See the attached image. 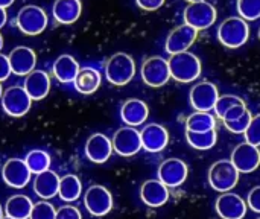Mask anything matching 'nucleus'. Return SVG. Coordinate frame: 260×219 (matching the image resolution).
Segmentation results:
<instances>
[{"label":"nucleus","mask_w":260,"mask_h":219,"mask_svg":"<svg viewBox=\"0 0 260 219\" xmlns=\"http://www.w3.org/2000/svg\"><path fill=\"white\" fill-rule=\"evenodd\" d=\"M171 78H174L178 82H193L201 75V61L197 55L187 52L171 55L168 59Z\"/></svg>","instance_id":"obj_1"},{"label":"nucleus","mask_w":260,"mask_h":219,"mask_svg":"<svg viewBox=\"0 0 260 219\" xmlns=\"http://www.w3.org/2000/svg\"><path fill=\"white\" fill-rule=\"evenodd\" d=\"M250 26L242 17H229L218 27V40L229 49H238L248 41Z\"/></svg>","instance_id":"obj_2"},{"label":"nucleus","mask_w":260,"mask_h":219,"mask_svg":"<svg viewBox=\"0 0 260 219\" xmlns=\"http://www.w3.org/2000/svg\"><path fill=\"white\" fill-rule=\"evenodd\" d=\"M136 75V62L134 59L123 52L114 53L105 66V76L110 84L122 87L126 85Z\"/></svg>","instance_id":"obj_3"},{"label":"nucleus","mask_w":260,"mask_h":219,"mask_svg":"<svg viewBox=\"0 0 260 219\" xmlns=\"http://www.w3.org/2000/svg\"><path fill=\"white\" fill-rule=\"evenodd\" d=\"M239 171L230 160H218L209 169V184L213 191L225 194L236 187L239 181Z\"/></svg>","instance_id":"obj_4"},{"label":"nucleus","mask_w":260,"mask_h":219,"mask_svg":"<svg viewBox=\"0 0 260 219\" xmlns=\"http://www.w3.org/2000/svg\"><path fill=\"white\" fill-rule=\"evenodd\" d=\"M17 26L24 35H40L47 27V14L37 5H26L17 14Z\"/></svg>","instance_id":"obj_5"},{"label":"nucleus","mask_w":260,"mask_h":219,"mask_svg":"<svg viewBox=\"0 0 260 219\" xmlns=\"http://www.w3.org/2000/svg\"><path fill=\"white\" fill-rule=\"evenodd\" d=\"M140 75L146 85L154 87V88L163 87L171 79L169 62H168V59H165L161 56L146 58L142 64Z\"/></svg>","instance_id":"obj_6"},{"label":"nucleus","mask_w":260,"mask_h":219,"mask_svg":"<svg viewBox=\"0 0 260 219\" xmlns=\"http://www.w3.org/2000/svg\"><path fill=\"white\" fill-rule=\"evenodd\" d=\"M32 107V99L21 85H12L3 91L2 108L11 117H21L27 114Z\"/></svg>","instance_id":"obj_7"},{"label":"nucleus","mask_w":260,"mask_h":219,"mask_svg":"<svg viewBox=\"0 0 260 219\" xmlns=\"http://www.w3.org/2000/svg\"><path fill=\"white\" fill-rule=\"evenodd\" d=\"M216 8L209 2L189 3L184 9L186 24L195 27L197 30H204L216 21Z\"/></svg>","instance_id":"obj_8"},{"label":"nucleus","mask_w":260,"mask_h":219,"mask_svg":"<svg viewBox=\"0 0 260 219\" xmlns=\"http://www.w3.org/2000/svg\"><path fill=\"white\" fill-rule=\"evenodd\" d=\"M84 204H85V209L88 210L90 215L101 218V216H105V215H108L111 212V209H113V195L107 187L94 184V186H90L85 191Z\"/></svg>","instance_id":"obj_9"},{"label":"nucleus","mask_w":260,"mask_h":219,"mask_svg":"<svg viewBox=\"0 0 260 219\" xmlns=\"http://www.w3.org/2000/svg\"><path fill=\"white\" fill-rule=\"evenodd\" d=\"M111 143H113V151L119 154L120 157H133L140 149H143L140 131H137L134 127L119 128L114 133Z\"/></svg>","instance_id":"obj_10"},{"label":"nucleus","mask_w":260,"mask_h":219,"mask_svg":"<svg viewBox=\"0 0 260 219\" xmlns=\"http://www.w3.org/2000/svg\"><path fill=\"white\" fill-rule=\"evenodd\" d=\"M230 162L241 174H251L260 166V149L248 142L239 143L232 151Z\"/></svg>","instance_id":"obj_11"},{"label":"nucleus","mask_w":260,"mask_h":219,"mask_svg":"<svg viewBox=\"0 0 260 219\" xmlns=\"http://www.w3.org/2000/svg\"><path fill=\"white\" fill-rule=\"evenodd\" d=\"M219 98V91L213 82L203 81L190 88L189 101L197 111H212Z\"/></svg>","instance_id":"obj_12"},{"label":"nucleus","mask_w":260,"mask_h":219,"mask_svg":"<svg viewBox=\"0 0 260 219\" xmlns=\"http://www.w3.org/2000/svg\"><path fill=\"white\" fill-rule=\"evenodd\" d=\"M158 180L168 187H180L189 174L187 165L180 159H168L158 166Z\"/></svg>","instance_id":"obj_13"},{"label":"nucleus","mask_w":260,"mask_h":219,"mask_svg":"<svg viewBox=\"0 0 260 219\" xmlns=\"http://www.w3.org/2000/svg\"><path fill=\"white\" fill-rule=\"evenodd\" d=\"M216 212L222 219H244L247 215V201L233 192H225L215 203Z\"/></svg>","instance_id":"obj_14"},{"label":"nucleus","mask_w":260,"mask_h":219,"mask_svg":"<svg viewBox=\"0 0 260 219\" xmlns=\"http://www.w3.org/2000/svg\"><path fill=\"white\" fill-rule=\"evenodd\" d=\"M30 175L32 172L21 159H9L2 168L3 181L14 189H23L30 181Z\"/></svg>","instance_id":"obj_15"},{"label":"nucleus","mask_w":260,"mask_h":219,"mask_svg":"<svg viewBox=\"0 0 260 219\" xmlns=\"http://www.w3.org/2000/svg\"><path fill=\"white\" fill-rule=\"evenodd\" d=\"M197 35H198V30L186 23L175 27L166 38V44H165L166 52L171 55L187 52V49L195 43Z\"/></svg>","instance_id":"obj_16"},{"label":"nucleus","mask_w":260,"mask_h":219,"mask_svg":"<svg viewBox=\"0 0 260 219\" xmlns=\"http://www.w3.org/2000/svg\"><path fill=\"white\" fill-rule=\"evenodd\" d=\"M11 70L17 76H27L30 72L35 70L37 64V55L30 47L26 46H17L14 47L8 55Z\"/></svg>","instance_id":"obj_17"},{"label":"nucleus","mask_w":260,"mask_h":219,"mask_svg":"<svg viewBox=\"0 0 260 219\" xmlns=\"http://www.w3.org/2000/svg\"><path fill=\"white\" fill-rule=\"evenodd\" d=\"M142 148L148 152H160L169 143V133L163 125L149 123L140 131Z\"/></svg>","instance_id":"obj_18"},{"label":"nucleus","mask_w":260,"mask_h":219,"mask_svg":"<svg viewBox=\"0 0 260 219\" xmlns=\"http://www.w3.org/2000/svg\"><path fill=\"white\" fill-rule=\"evenodd\" d=\"M113 154V143L111 140L102 134V133H94L91 134L87 142H85V155L90 162L93 163H105Z\"/></svg>","instance_id":"obj_19"},{"label":"nucleus","mask_w":260,"mask_h":219,"mask_svg":"<svg viewBox=\"0 0 260 219\" xmlns=\"http://www.w3.org/2000/svg\"><path fill=\"white\" fill-rule=\"evenodd\" d=\"M140 198L148 207H161L169 200V187L160 180H146L140 187Z\"/></svg>","instance_id":"obj_20"},{"label":"nucleus","mask_w":260,"mask_h":219,"mask_svg":"<svg viewBox=\"0 0 260 219\" xmlns=\"http://www.w3.org/2000/svg\"><path fill=\"white\" fill-rule=\"evenodd\" d=\"M23 88L32 101H41L50 91V78L44 70L35 69L24 78Z\"/></svg>","instance_id":"obj_21"},{"label":"nucleus","mask_w":260,"mask_h":219,"mask_svg":"<svg viewBox=\"0 0 260 219\" xmlns=\"http://www.w3.org/2000/svg\"><path fill=\"white\" fill-rule=\"evenodd\" d=\"M149 116L148 105L140 99H129L120 108V117L126 123V127H139L146 122Z\"/></svg>","instance_id":"obj_22"},{"label":"nucleus","mask_w":260,"mask_h":219,"mask_svg":"<svg viewBox=\"0 0 260 219\" xmlns=\"http://www.w3.org/2000/svg\"><path fill=\"white\" fill-rule=\"evenodd\" d=\"M59 177L56 175V172L53 171H44L38 175H35V180H34V191L35 194L47 201L53 197L58 195V191H59Z\"/></svg>","instance_id":"obj_23"},{"label":"nucleus","mask_w":260,"mask_h":219,"mask_svg":"<svg viewBox=\"0 0 260 219\" xmlns=\"http://www.w3.org/2000/svg\"><path fill=\"white\" fill-rule=\"evenodd\" d=\"M82 5L79 0H56L52 12L59 24H72L81 17Z\"/></svg>","instance_id":"obj_24"},{"label":"nucleus","mask_w":260,"mask_h":219,"mask_svg":"<svg viewBox=\"0 0 260 219\" xmlns=\"http://www.w3.org/2000/svg\"><path fill=\"white\" fill-rule=\"evenodd\" d=\"M79 70L81 67L78 61L72 55H67V53L58 56L56 61L53 62V75L59 82H64V84L73 82Z\"/></svg>","instance_id":"obj_25"},{"label":"nucleus","mask_w":260,"mask_h":219,"mask_svg":"<svg viewBox=\"0 0 260 219\" xmlns=\"http://www.w3.org/2000/svg\"><path fill=\"white\" fill-rule=\"evenodd\" d=\"M75 88L82 95L94 93L101 85V73L93 67H82L73 81Z\"/></svg>","instance_id":"obj_26"},{"label":"nucleus","mask_w":260,"mask_h":219,"mask_svg":"<svg viewBox=\"0 0 260 219\" xmlns=\"http://www.w3.org/2000/svg\"><path fill=\"white\" fill-rule=\"evenodd\" d=\"M32 201L24 195H14L5 204V213L8 218L29 219L32 212Z\"/></svg>","instance_id":"obj_27"},{"label":"nucleus","mask_w":260,"mask_h":219,"mask_svg":"<svg viewBox=\"0 0 260 219\" xmlns=\"http://www.w3.org/2000/svg\"><path fill=\"white\" fill-rule=\"evenodd\" d=\"M216 127V119L210 111H195L186 119V131L206 133Z\"/></svg>","instance_id":"obj_28"},{"label":"nucleus","mask_w":260,"mask_h":219,"mask_svg":"<svg viewBox=\"0 0 260 219\" xmlns=\"http://www.w3.org/2000/svg\"><path fill=\"white\" fill-rule=\"evenodd\" d=\"M82 194V184H81V180L73 175V174H69V175H64L61 180H59V191H58V195L62 201L66 203H73L76 201Z\"/></svg>","instance_id":"obj_29"},{"label":"nucleus","mask_w":260,"mask_h":219,"mask_svg":"<svg viewBox=\"0 0 260 219\" xmlns=\"http://www.w3.org/2000/svg\"><path fill=\"white\" fill-rule=\"evenodd\" d=\"M186 140L187 143L198 151H207L212 149L216 145L218 134L216 130L206 131V133H193V131H186Z\"/></svg>","instance_id":"obj_30"},{"label":"nucleus","mask_w":260,"mask_h":219,"mask_svg":"<svg viewBox=\"0 0 260 219\" xmlns=\"http://www.w3.org/2000/svg\"><path fill=\"white\" fill-rule=\"evenodd\" d=\"M24 162H26L29 171L32 174L38 175V174H41V172H44V171L49 169V166H50V155L46 151L34 149V151H30L26 155Z\"/></svg>","instance_id":"obj_31"},{"label":"nucleus","mask_w":260,"mask_h":219,"mask_svg":"<svg viewBox=\"0 0 260 219\" xmlns=\"http://www.w3.org/2000/svg\"><path fill=\"white\" fill-rule=\"evenodd\" d=\"M238 12L245 21L260 18V0H238Z\"/></svg>","instance_id":"obj_32"},{"label":"nucleus","mask_w":260,"mask_h":219,"mask_svg":"<svg viewBox=\"0 0 260 219\" xmlns=\"http://www.w3.org/2000/svg\"><path fill=\"white\" fill-rule=\"evenodd\" d=\"M242 104H245V102L239 96H236V95H222V96L218 98L216 105H215L213 110H215L216 116L222 119L230 108H233L236 105H242Z\"/></svg>","instance_id":"obj_33"},{"label":"nucleus","mask_w":260,"mask_h":219,"mask_svg":"<svg viewBox=\"0 0 260 219\" xmlns=\"http://www.w3.org/2000/svg\"><path fill=\"white\" fill-rule=\"evenodd\" d=\"M55 216H56V209L47 201H40L34 204L29 219H55Z\"/></svg>","instance_id":"obj_34"},{"label":"nucleus","mask_w":260,"mask_h":219,"mask_svg":"<svg viewBox=\"0 0 260 219\" xmlns=\"http://www.w3.org/2000/svg\"><path fill=\"white\" fill-rule=\"evenodd\" d=\"M251 119H253L251 113L247 111V113H245L244 116H241L239 119L224 122V127H225L230 133H233V134H244V133L247 131V128H248Z\"/></svg>","instance_id":"obj_35"},{"label":"nucleus","mask_w":260,"mask_h":219,"mask_svg":"<svg viewBox=\"0 0 260 219\" xmlns=\"http://www.w3.org/2000/svg\"><path fill=\"white\" fill-rule=\"evenodd\" d=\"M245 136V142H248L250 145L254 146H260V114L254 116L247 128V131L244 133Z\"/></svg>","instance_id":"obj_36"},{"label":"nucleus","mask_w":260,"mask_h":219,"mask_svg":"<svg viewBox=\"0 0 260 219\" xmlns=\"http://www.w3.org/2000/svg\"><path fill=\"white\" fill-rule=\"evenodd\" d=\"M55 219H82V215L73 206H62L56 210Z\"/></svg>","instance_id":"obj_37"},{"label":"nucleus","mask_w":260,"mask_h":219,"mask_svg":"<svg viewBox=\"0 0 260 219\" xmlns=\"http://www.w3.org/2000/svg\"><path fill=\"white\" fill-rule=\"evenodd\" d=\"M247 206L256 212V213H260V186H256L250 191L248 194V198H247Z\"/></svg>","instance_id":"obj_38"},{"label":"nucleus","mask_w":260,"mask_h":219,"mask_svg":"<svg viewBox=\"0 0 260 219\" xmlns=\"http://www.w3.org/2000/svg\"><path fill=\"white\" fill-rule=\"evenodd\" d=\"M247 111H248V108H247V105H245V104H242V105H236V107L230 108V110L225 113V116L222 117V120H224V122H229V120L239 119V117H241V116H244Z\"/></svg>","instance_id":"obj_39"},{"label":"nucleus","mask_w":260,"mask_h":219,"mask_svg":"<svg viewBox=\"0 0 260 219\" xmlns=\"http://www.w3.org/2000/svg\"><path fill=\"white\" fill-rule=\"evenodd\" d=\"M136 3L143 11H157L165 5V0H136Z\"/></svg>","instance_id":"obj_40"},{"label":"nucleus","mask_w":260,"mask_h":219,"mask_svg":"<svg viewBox=\"0 0 260 219\" xmlns=\"http://www.w3.org/2000/svg\"><path fill=\"white\" fill-rule=\"evenodd\" d=\"M11 73H12V70H11V64H9L8 56L0 53V82L6 81Z\"/></svg>","instance_id":"obj_41"},{"label":"nucleus","mask_w":260,"mask_h":219,"mask_svg":"<svg viewBox=\"0 0 260 219\" xmlns=\"http://www.w3.org/2000/svg\"><path fill=\"white\" fill-rule=\"evenodd\" d=\"M6 20H8V14H6L5 8H0V29L6 24Z\"/></svg>","instance_id":"obj_42"},{"label":"nucleus","mask_w":260,"mask_h":219,"mask_svg":"<svg viewBox=\"0 0 260 219\" xmlns=\"http://www.w3.org/2000/svg\"><path fill=\"white\" fill-rule=\"evenodd\" d=\"M15 0H0V8H8V6H11L12 3H14Z\"/></svg>","instance_id":"obj_43"},{"label":"nucleus","mask_w":260,"mask_h":219,"mask_svg":"<svg viewBox=\"0 0 260 219\" xmlns=\"http://www.w3.org/2000/svg\"><path fill=\"white\" fill-rule=\"evenodd\" d=\"M189 3H198V2H206V0H187Z\"/></svg>","instance_id":"obj_44"},{"label":"nucleus","mask_w":260,"mask_h":219,"mask_svg":"<svg viewBox=\"0 0 260 219\" xmlns=\"http://www.w3.org/2000/svg\"><path fill=\"white\" fill-rule=\"evenodd\" d=\"M2 47H3V37H2V34H0V50H2Z\"/></svg>","instance_id":"obj_45"},{"label":"nucleus","mask_w":260,"mask_h":219,"mask_svg":"<svg viewBox=\"0 0 260 219\" xmlns=\"http://www.w3.org/2000/svg\"><path fill=\"white\" fill-rule=\"evenodd\" d=\"M2 96H3V90H2V84H0V101H2Z\"/></svg>","instance_id":"obj_46"},{"label":"nucleus","mask_w":260,"mask_h":219,"mask_svg":"<svg viewBox=\"0 0 260 219\" xmlns=\"http://www.w3.org/2000/svg\"><path fill=\"white\" fill-rule=\"evenodd\" d=\"M3 218V209H2V206H0V219Z\"/></svg>","instance_id":"obj_47"},{"label":"nucleus","mask_w":260,"mask_h":219,"mask_svg":"<svg viewBox=\"0 0 260 219\" xmlns=\"http://www.w3.org/2000/svg\"><path fill=\"white\" fill-rule=\"evenodd\" d=\"M2 219H12V218H8V216H5V218H2Z\"/></svg>","instance_id":"obj_48"},{"label":"nucleus","mask_w":260,"mask_h":219,"mask_svg":"<svg viewBox=\"0 0 260 219\" xmlns=\"http://www.w3.org/2000/svg\"><path fill=\"white\" fill-rule=\"evenodd\" d=\"M259 38H260V29H259Z\"/></svg>","instance_id":"obj_49"},{"label":"nucleus","mask_w":260,"mask_h":219,"mask_svg":"<svg viewBox=\"0 0 260 219\" xmlns=\"http://www.w3.org/2000/svg\"><path fill=\"white\" fill-rule=\"evenodd\" d=\"M257 219H260V218H257Z\"/></svg>","instance_id":"obj_50"}]
</instances>
